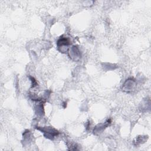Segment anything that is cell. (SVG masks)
<instances>
[{
	"mask_svg": "<svg viewBox=\"0 0 151 151\" xmlns=\"http://www.w3.org/2000/svg\"><path fill=\"white\" fill-rule=\"evenodd\" d=\"M69 54L71 59L74 61H77L81 58L80 51L79 49L76 46H73L71 47V48L70 50Z\"/></svg>",
	"mask_w": 151,
	"mask_h": 151,
	"instance_id": "cell-4",
	"label": "cell"
},
{
	"mask_svg": "<svg viewBox=\"0 0 151 151\" xmlns=\"http://www.w3.org/2000/svg\"><path fill=\"white\" fill-rule=\"evenodd\" d=\"M136 86V81L133 78H129L126 80L123 86V89L124 91L129 92L132 91Z\"/></svg>",
	"mask_w": 151,
	"mask_h": 151,
	"instance_id": "cell-3",
	"label": "cell"
},
{
	"mask_svg": "<svg viewBox=\"0 0 151 151\" xmlns=\"http://www.w3.org/2000/svg\"><path fill=\"white\" fill-rule=\"evenodd\" d=\"M70 44V40L67 37H60L57 41V46L58 49L61 48L60 51L62 52H65L68 50V46Z\"/></svg>",
	"mask_w": 151,
	"mask_h": 151,
	"instance_id": "cell-1",
	"label": "cell"
},
{
	"mask_svg": "<svg viewBox=\"0 0 151 151\" xmlns=\"http://www.w3.org/2000/svg\"><path fill=\"white\" fill-rule=\"evenodd\" d=\"M42 131V132L44 133V136L47 138L52 139L55 136H57L58 134V132L55 130L54 128H52L51 127H44L42 128L41 129H39Z\"/></svg>",
	"mask_w": 151,
	"mask_h": 151,
	"instance_id": "cell-2",
	"label": "cell"
}]
</instances>
